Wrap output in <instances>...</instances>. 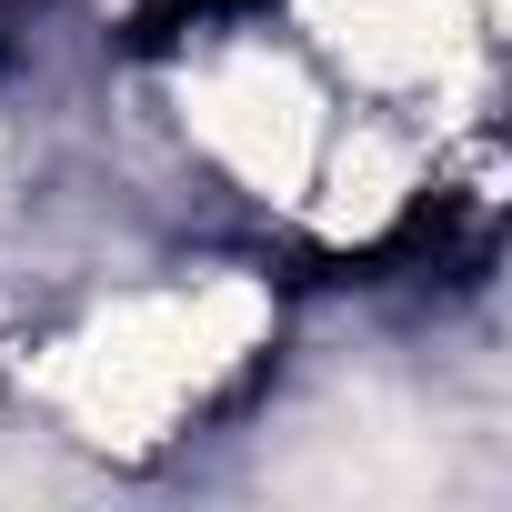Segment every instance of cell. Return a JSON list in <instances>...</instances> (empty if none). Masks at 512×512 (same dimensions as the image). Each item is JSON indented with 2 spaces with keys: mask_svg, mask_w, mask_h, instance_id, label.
<instances>
[{
  "mask_svg": "<svg viewBox=\"0 0 512 512\" xmlns=\"http://www.w3.org/2000/svg\"><path fill=\"white\" fill-rule=\"evenodd\" d=\"M211 111H201V131L251 171V181H292L302 171V91H292V71H272V61H241V71H221L211 91H201Z\"/></svg>",
  "mask_w": 512,
  "mask_h": 512,
  "instance_id": "1",
  "label": "cell"
}]
</instances>
